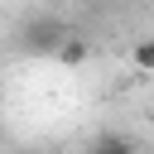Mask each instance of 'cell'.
I'll return each instance as SVG.
<instances>
[{
	"mask_svg": "<svg viewBox=\"0 0 154 154\" xmlns=\"http://www.w3.org/2000/svg\"><path fill=\"white\" fill-rule=\"evenodd\" d=\"M24 154H38V149H24Z\"/></svg>",
	"mask_w": 154,
	"mask_h": 154,
	"instance_id": "5b68a950",
	"label": "cell"
},
{
	"mask_svg": "<svg viewBox=\"0 0 154 154\" xmlns=\"http://www.w3.org/2000/svg\"><path fill=\"white\" fill-rule=\"evenodd\" d=\"M53 53H58V63H63V67H82L91 48H87V38H82V34H63V43H58Z\"/></svg>",
	"mask_w": 154,
	"mask_h": 154,
	"instance_id": "7a4b0ae2",
	"label": "cell"
},
{
	"mask_svg": "<svg viewBox=\"0 0 154 154\" xmlns=\"http://www.w3.org/2000/svg\"><path fill=\"white\" fill-rule=\"evenodd\" d=\"M91 154H140V149H135V140H125V135H101V140L91 144Z\"/></svg>",
	"mask_w": 154,
	"mask_h": 154,
	"instance_id": "3957f363",
	"label": "cell"
},
{
	"mask_svg": "<svg viewBox=\"0 0 154 154\" xmlns=\"http://www.w3.org/2000/svg\"><path fill=\"white\" fill-rule=\"evenodd\" d=\"M135 67H140V72H149V67H154V43H149V38H140V43H135Z\"/></svg>",
	"mask_w": 154,
	"mask_h": 154,
	"instance_id": "277c9868",
	"label": "cell"
},
{
	"mask_svg": "<svg viewBox=\"0 0 154 154\" xmlns=\"http://www.w3.org/2000/svg\"><path fill=\"white\" fill-rule=\"evenodd\" d=\"M63 24H53V19H38V24H24V53H53L58 43H63Z\"/></svg>",
	"mask_w": 154,
	"mask_h": 154,
	"instance_id": "6da1fadb",
	"label": "cell"
}]
</instances>
